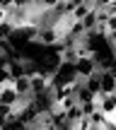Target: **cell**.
Here are the masks:
<instances>
[{
	"mask_svg": "<svg viewBox=\"0 0 116 130\" xmlns=\"http://www.w3.org/2000/svg\"><path fill=\"white\" fill-rule=\"evenodd\" d=\"M92 7H94L92 3H80V5H75V7H73V12H70V14H73V19H82Z\"/></svg>",
	"mask_w": 116,
	"mask_h": 130,
	"instance_id": "8",
	"label": "cell"
},
{
	"mask_svg": "<svg viewBox=\"0 0 116 130\" xmlns=\"http://www.w3.org/2000/svg\"><path fill=\"white\" fill-rule=\"evenodd\" d=\"M94 99H97V108H99V111L107 113L109 118H114V121H116V92H114V94L99 92Z\"/></svg>",
	"mask_w": 116,
	"mask_h": 130,
	"instance_id": "2",
	"label": "cell"
},
{
	"mask_svg": "<svg viewBox=\"0 0 116 130\" xmlns=\"http://www.w3.org/2000/svg\"><path fill=\"white\" fill-rule=\"evenodd\" d=\"M114 29H116V14H111V17L107 19V34L114 31Z\"/></svg>",
	"mask_w": 116,
	"mask_h": 130,
	"instance_id": "12",
	"label": "cell"
},
{
	"mask_svg": "<svg viewBox=\"0 0 116 130\" xmlns=\"http://www.w3.org/2000/svg\"><path fill=\"white\" fill-rule=\"evenodd\" d=\"M97 58H94V53H87V56H78L75 58V72H78V79L87 77V75L97 72Z\"/></svg>",
	"mask_w": 116,
	"mask_h": 130,
	"instance_id": "1",
	"label": "cell"
},
{
	"mask_svg": "<svg viewBox=\"0 0 116 130\" xmlns=\"http://www.w3.org/2000/svg\"><path fill=\"white\" fill-rule=\"evenodd\" d=\"M12 5H15V0H0V10H5V12H7Z\"/></svg>",
	"mask_w": 116,
	"mask_h": 130,
	"instance_id": "14",
	"label": "cell"
},
{
	"mask_svg": "<svg viewBox=\"0 0 116 130\" xmlns=\"http://www.w3.org/2000/svg\"><path fill=\"white\" fill-rule=\"evenodd\" d=\"M82 84L89 89V92H94V96H97L99 92H102V87H99V70L92 75H87V77H82Z\"/></svg>",
	"mask_w": 116,
	"mask_h": 130,
	"instance_id": "5",
	"label": "cell"
},
{
	"mask_svg": "<svg viewBox=\"0 0 116 130\" xmlns=\"http://www.w3.org/2000/svg\"><path fill=\"white\" fill-rule=\"evenodd\" d=\"M80 116H85V113H82V108H80V104H73V106H70V108H65V118H68L70 128L75 125V121H78Z\"/></svg>",
	"mask_w": 116,
	"mask_h": 130,
	"instance_id": "7",
	"label": "cell"
},
{
	"mask_svg": "<svg viewBox=\"0 0 116 130\" xmlns=\"http://www.w3.org/2000/svg\"><path fill=\"white\" fill-rule=\"evenodd\" d=\"M15 5H17V7H32L34 0H15Z\"/></svg>",
	"mask_w": 116,
	"mask_h": 130,
	"instance_id": "13",
	"label": "cell"
},
{
	"mask_svg": "<svg viewBox=\"0 0 116 130\" xmlns=\"http://www.w3.org/2000/svg\"><path fill=\"white\" fill-rule=\"evenodd\" d=\"M80 108H82L85 116H89L92 111H97V99H89V101H82L80 104Z\"/></svg>",
	"mask_w": 116,
	"mask_h": 130,
	"instance_id": "9",
	"label": "cell"
},
{
	"mask_svg": "<svg viewBox=\"0 0 116 130\" xmlns=\"http://www.w3.org/2000/svg\"><path fill=\"white\" fill-rule=\"evenodd\" d=\"M80 22H82L85 31H92V29H97V7H92L82 19H80Z\"/></svg>",
	"mask_w": 116,
	"mask_h": 130,
	"instance_id": "6",
	"label": "cell"
},
{
	"mask_svg": "<svg viewBox=\"0 0 116 130\" xmlns=\"http://www.w3.org/2000/svg\"><path fill=\"white\" fill-rule=\"evenodd\" d=\"M99 87H102L104 94H114L116 92V72L111 68L99 70Z\"/></svg>",
	"mask_w": 116,
	"mask_h": 130,
	"instance_id": "3",
	"label": "cell"
},
{
	"mask_svg": "<svg viewBox=\"0 0 116 130\" xmlns=\"http://www.w3.org/2000/svg\"><path fill=\"white\" fill-rule=\"evenodd\" d=\"M102 10L109 14V17H111V14H116V0H109V3H107V7H102Z\"/></svg>",
	"mask_w": 116,
	"mask_h": 130,
	"instance_id": "11",
	"label": "cell"
},
{
	"mask_svg": "<svg viewBox=\"0 0 116 130\" xmlns=\"http://www.w3.org/2000/svg\"><path fill=\"white\" fill-rule=\"evenodd\" d=\"M0 104H7V106H19L22 104V96H19V92L15 89L12 82L0 89Z\"/></svg>",
	"mask_w": 116,
	"mask_h": 130,
	"instance_id": "4",
	"label": "cell"
},
{
	"mask_svg": "<svg viewBox=\"0 0 116 130\" xmlns=\"http://www.w3.org/2000/svg\"><path fill=\"white\" fill-rule=\"evenodd\" d=\"M0 89H3V87H0Z\"/></svg>",
	"mask_w": 116,
	"mask_h": 130,
	"instance_id": "15",
	"label": "cell"
},
{
	"mask_svg": "<svg viewBox=\"0 0 116 130\" xmlns=\"http://www.w3.org/2000/svg\"><path fill=\"white\" fill-rule=\"evenodd\" d=\"M12 82V75H10L7 68H0V87H5V84Z\"/></svg>",
	"mask_w": 116,
	"mask_h": 130,
	"instance_id": "10",
	"label": "cell"
}]
</instances>
